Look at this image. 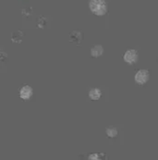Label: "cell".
I'll use <instances>...</instances> for the list:
<instances>
[{"instance_id": "5b68a950", "label": "cell", "mask_w": 158, "mask_h": 160, "mask_svg": "<svg viewBox=\"0 0 158 160\" xmlns=\"http://www.w3.org/2000/svg\"><path fill=\"white\" fill-rule=\"evenodd\" d=\"M83 39V33L81 31H73L69 34V41L71 43H75L77 46H80Z\"/></svg>"}, {"instance_id": "8992f818", "label": "cell", "mask_w": 158, "mask_h": 160, "mask_svg": "<svg viewBox=\"0 0 158 160\" xmlns=\"http://www.w3.org/2000/svg\"><path fill=\"white\" fill-rule=\"evenodd\" d=\"M103 53H104V48L101 45L92 46L91 49V56L92 58H99L103 55Z\"/></svg>"}, {"instance_id": "52a82bcc", "label": "cell", "mask_w": 158, "mask_h": 160, "mask_svg": "<svg viewBox=\"0 0 158 160\" xmlns=\"http://www.w3.org/2000/svg\"><path fill=\"white\" fill-rule=\"evenodd\" d=\"M102 96V91L99 88H91L89 91V97L91 100H98Z\"/></svg>"}, {"instance_id": "9c48e42d", "label": "cell", "mask_w": 158, "mask_h": 160, "mask_svg": "<svg viewBox=\"0 0 158 160\" xmlns=\"http://www.w3.org/2000/svg\"><path fill=\"white\" fill-rule=\"evenodd\" d=\"M102 157H105L104 154H91L88 157V158L90 160H99L102 159Z\"/></svg>"}, {"instance_id": "3957f363", "label": "cell", "mask_w": 158, "mask_h": 160, "mask_svg": "<svg viewBox=\"0 0 158 160\" xmlns=\"http://www.w3.org/2000/svg\"><path fill=\"white\" fill-rule=\"evenodd\" d=\"M139 58V55L138 52L134 49H128L123 56V59L125 62H127L130 65H133L138 61Z\"/></svg>"}, {"instance_id": "7a4b0ae2", "label": "cell", "mask_w": 158, "mask_h": 160, "mask_svg": "<svg viewBox=\"0 0 158 160\" xmlns=\"http://www.w3.org/2000/svg\"><path fill=\"white\" fill-rule=\"evenodd\" d=\"M150 79V72L148 69H139L135 73L134 80L139 85H144Z\"/></svg>"}, {"instance_id": "277c9868", "label": "cell", "mask_w": 158, "mask_h": 160, "mask_svg": "<svg viewBox=\"0 0 158 160\" xmlns=\"http://www.w3.org/2000/svg\"><path fill=\"white\" fill-rule=\"evenodd\" d=\"M32 94H33V89L30 85H24L19 91L20 98L24 100V101H27V100L31 99Z\"/></svg>"}, {"instance_id": "6da1fadb", "label": "cell", "mask_w": 158, "mask_h": 160, "mask_svg": "<svg viewBox=\"0 0 158 160\" xmlns=\"http://www.w3.org/2000/svg\"><path fill=\"white\" fill-rule=\"evenodd\" d=\"M89 8L96 16H104L107 12V4L106 0H90Z\"/></svg>"}, {"instance_id": "ba28073f", "label": "cell", "mask_w": 158, "mask_h": 160, "mask_svg": "<svg viewBox=\"0 0 158 160\" xmlns=\"http://www.w3.org/2000/svg\"><path fill=\"white\" fill-rule=\"evenodd\" d=\"M106 132L107 134V136L109 138H115L116 137L117 135V129L114 126H109V127H106Z\"/></svg>"}, {"instance_id": "30bf717a", "label": "cell", "mask_w": 158, "mask_h": 160, "mask_svg": "<svg viewBox=\"0 0 158 160\" xmlns=\"http://www.w3.org/2000/svg\"><path fill=\"white\" fill-rule=\"evenodd\" d=\"M0 55H1V52H0Z\"/></svg>"}]
</instances>
